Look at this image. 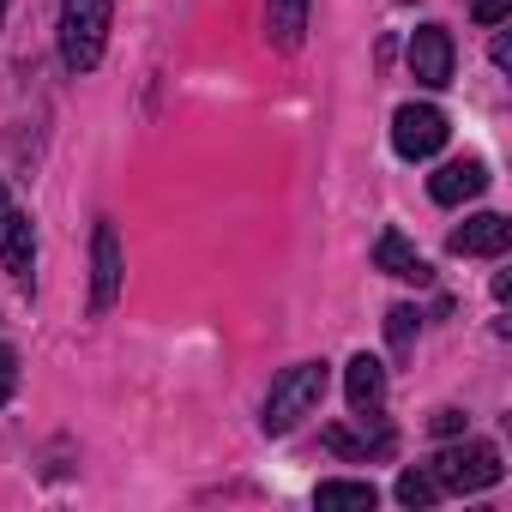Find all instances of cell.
I'll use <instances>...</instances> for the list:
<instances>
[{
  "mask_svg": "<svg viewBox=\"0 0 512 512\" xmlns=\"http://www.w3.org/2000/svg\"><path fill=\"white\" fill-rule=\"evenodd\" d=\"M320 398H326V362H296V368H284V374L272 380V398H266L260 428H266V434H290L302 416L320 410Z\"/></svg>",
  "mask_w": 512,
  "mask_h": 512,
  "instance_id": "cell-1",
  "label": "cell"
},
{
  "mask_svg": "<svg viewBox=\"0 0 512 512\" xmlns=\"http://www.w3.org/2000/svg\"><path fill=\"white\" fill-rule=\"evenodd\" d=\"M109 43V0H61V61L67 73H91Z\"/></svg>",
  "mask_w": 512,
  "mask_h": 512,
  "instance_id": "cell-2",
  "label": "cell"
},
{
  "mask_svg": "<svg viewBox=\"0 0 512 512\" xmlns=\"http://www.w3.org/2000/svg\"><path fill=\"white\" fill-rule=\"evenodd\" d=\"M428 476L440 482V494H482V488H494L506 476V464H500V452L488 440H464V446H446Z\"/></svg>",
  "mask_w": 512,
  "mask_h": 512,
  "instance_id": "cell-3",
  "label": "cell"
},
{
  "mask_svg": "<svg viewBox=\"0 0 512 512\" xmlns=\"http://www.w3.org/2000/svg\"><path fill=\"white\" fill-rule=\"evenodd\" d=\"M446 115L434 109V103H404L398 115H392V151L398 157H410V163H422V157H434L440 145H446Z\"/></svg>",
  "mask_w": 512,
  "mask_h": 512,
  "instance_id": "cell-4",
  "label": "cell"
},
{
  "mask_svg": "<svg viewBox=\"0 0 512 512\" xmlns=\"http://www.w3.org/2000/svg\"><path fill=\"white\" fill-rule=\"evenodd\" d=\"M121 278H127L121 235H115V223H97V235H91V314H109L121 302Z\"/></svg>",
  "mask_w": 512,
  "mask_h": 512,
  "instance_id": "cell-5",
  "label": "cell"
},
{
  "mask_svg": "<svg viewBox=\"0 0 512 512\" xmlns=\"http://www.w3.org/2000/svg\"><path fill=\"white\" fill-rule=\"evenodd\" d=\"M446 247L458 253V260H500V253L512 247V223H506L500 211H482V217H470L464 229H452Z\"/></svg>",
  "mask_w": 512,
  "mask_h": 512,
  "instance_id": "cell-6",
  "label": "cell"
},
{
  "mask_svg": "<svg viewBox=\"0 0 512 512\" xmlns=\"http://www.w3.org/2000/svg\"><path fill=\"white\" fill-rule=\"evenodd\" d=\"M410 73L428 91H446L452 85V37H446V25H422L410 37Z\"/></svg>",
  "mask_w": 512,
  "mask_h": 512,
  "instance_id": "cell-7",
  "label": "cell"
},
{
  "mask_svg": "<svg viewBox=\"0 0 512 512\" xmlns=\"http://www.w3.org/2000/svg\"><path fill=\"white\" fill-rule=\"evenodd\" d=\"M0 260H7V278L13 284H31V260H37V223L25 211H7L0 217Z\"/></svg>",
  "mask_w": 512,
  "mask_h": 512,
  "instance_id": "cell-8",
  "label": "cell"
},
{
  "mask_svg": "<svg viewBox=\"0 0 512 512\" xmlns=\"http://www.w3.org/2000/svg\"><path fill=\"white\" fill-rule=\"evenodd\" d=\"M482 187H488V169H482L476 157L440 163V169L428 175V193H434V205H464V199H476Z\"/></svg>",
  "mask_w": 512,
  "mask_h": 512,
  "instance_id": "cell-9",
  "label": "cell"
},
{
  "mask_svg": "<svg viewBox=\"0 0 512 512\" xmlns=\"http://www.w3.org/2000/svg\"><path fill=\"white\" fill-rule=\"evenodd\" d=\"M368 416H374V410H356V422H362V428H326V446H332L338 458H386V452L398 446V434H392L386 422L368 434Z\"/></svg>",
  "mask_w": 512,
  "mask_h": 512,
  "instance_id": "cell-10",
  "label": "cell"
},
{
  "mask_svg": "<svg viewBox=\"0 0 512 512\" xmlns=\"http://www.w3.org/2000/svg\"><path fill=\"white\" fill-rule=\"evenodd\" d=\"M374 266L386 272V278H404V284H428L434 272H428V260L398 235V229H380V241H374Z\"/></svg>",
  "mask_w": 512,
  "mask_h": 512,
  "instance_id": "cell-11",
  "label": "cell"
},
{
  "mask_svg": "<svg viewBox=\"0 0 512 512\" xmlns=\"http://www.w3.org/2000/svg\"><path fill=\"white\" fill-rule=\"evenodd\" d=\"M308 7L314 0H266V37L278 55H296L308 37Z\"/></svg>",
  "mask_w": 512,
  "mask_h": 512,
  "instance_id": "cell-12",
  "label": "cell"
},
{
  "mask_svg": "<svg viewBox=\"0 0 512 512\" xmlns=\"http://www.w3.org/2000/svg\"><path fill=\"white\" fill-rule=\"evenodd\" d=\"M344 398H350V410H380V398H386V368H380V356H350V368H344Z\"/></svg>",
  "mask_w": 512,
  "mask_h": 512,
  "instance_id": "cell-13",
  "label": "cell"
},
{
  "mask_svg": "<svg viewBox=\"0 0 512 512\" xmlns=\"http://www.w3.org/2000/svg\"><path fill=\"white\" fill-rule=\"evenodd\" d=\"M314 506L320 512H374L380 494H374V482H320L314 488Z\"/></svg>",
  "mask_w": 512,
  "mask_h": 512,
  "instance_id": "cell-14",
  "label": "cell"
},
{
  "mask_svg": "<svg viewBox=\"0 0 512 512\" xmlns=\"http://www.w3.org/2000/svg\"><path fill=\"white\" fill-rule=\"evenodd\" d=\"M398 500L422 512V506H434V500H440V482H434L428 470H404V476H398Z\"/></svg>",
  "mask_w": 512,
  "mask_h": 512,
  "instance_id": "cell-15",
  "label": "cell"
},
{
  "mask_svg": "<svg viewBox=\"0 0 512 512\" xmlns=\"http://www.w3.org/2000/svg\"><path fill=\"white\" fill-rule=\"evenodd\" d=\"M416 326H422L416 308H392V314H386V338H392V350H410V344H416Z\"/></svg>",
  "mask_w": 512,
  "mask_h": 512,
  "instance_id": "cell-16",
  "label": "cell"
},
{
  "mask_svg": "<svg viewBox=\"0 0 512 512\" xmlns=\"http://www.w3.org/2000/svg\"><path fill=\"white\" fill-rule=\"evenodd\" d=\"M13 392H19V350L0 344V404H7Z\"/></svg>",
  "mask_w": 512,
  "mask_h": 512,
  "instance_id": "cell-17",
  "label": "cell"
},
{
  "mask_svg": "<svg viewBox=\"0 0 512 512\" xmlns=\"http://www.w3.org/2000/svg\"><path fill=\"white\" fill-rule=\"evenodd\" d=\"M506 13H512V0H470V19L476 25H500Z\"/></svg>",
  "mask_w": 512,
  "mask_h": 512,
  "instance_id": "cell-18",
  "label": "cell"
},
{
  "mask_svg": "<svg viewBox=\"0 0 512 512\" xmlns=\"http://www.w3.org/2000/svg\"><path fill=\"white\" fill-rule=\"evenodd\" d=\"M428 428H434L440 440H452V434H464V410H452V404H446V410H434V416H428Z\"/></svg>",
  "mask_w": 512,
  "mask_h": 512,
  "instance_id": "cell-19",
  "label": "cell"
},
{
  "mask_svg": "<svg viewBox=\"0 0 512 512\" xmlns=\"http://www.w3.org/2000/svg\"><path fill=\"white\" fill-rule=\"evenodd\" d=\"M0 217H7V205H0Z\"/></svg>",
  "mask_w": 512,
  "mask_h": 512,
  "instance_id": "cell-20",
  "label": "cell"
},
{
  "mask_svg": "<svg viewBox=\"0 0 512 512\" xmlns=\"http://www.w3.org/2000/svg\"><path fill=\"white\" fill-rule=\"evenodd\" d=\"M0 7H7V0H0Z\"/></svg>",
  "mask_w": 512,
  "mask_h": 512,
  "instance_id": "cell-21",
  "label": "cell"
}]
</instances>
